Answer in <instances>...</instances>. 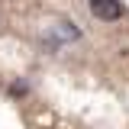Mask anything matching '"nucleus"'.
Instances as JSON below:
<instances>
[{"label": "nucleus", "mask_w": 129, "mask_h": 129, "mask_svg": "<svg viewBox=\"0 0 129 129\" xmlns=\"http://www.w3.org/2000/svg\"><path fill=\"white\" fill-rule=\"evenodd\" d=\"M87 3H90V13L97 19H103V23H116L123 16V3L119 0H87Z\"/></svg>", "instance_id": "nucleus-1"}, {"label": "nucleus", "mask_w": 129, "mask_h": 129, "mask_svg": "<svg viewBox=\"0 0 129 129\" xmlns=\"http://www.w3.org/2000/svg\"><path fill=\"white\" fill-rule=\"evenodd\" d=\"M10 90H13V94H16V97H23V94H26V84H23V81H16L13 87H10Z\"/></svg>", "instance_id": "nucleus-2"}]
</instances>
